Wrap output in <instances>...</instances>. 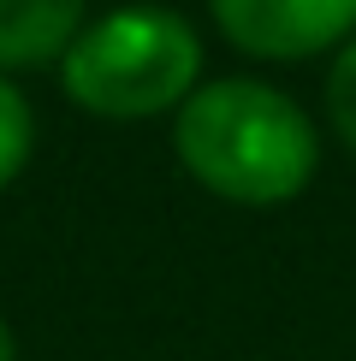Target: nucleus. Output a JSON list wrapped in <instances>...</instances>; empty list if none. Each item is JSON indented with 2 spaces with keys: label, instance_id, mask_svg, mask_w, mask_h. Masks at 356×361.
<instances>
[{
  "label": "nucleus",
  "instance_id": "nucleus-1",
  "mask_svg": "<svg viewBox=\"0 0 356 361\" xmlns=\"http://www.w3.org/2000/svg\"><path fill=\"white\" fill-rule=\"evenodd\" d=\"M172 148L202 190L244 207H279L303 195L321 160L309 113L256 78H220L208 89H190L172 125Z\"/></svg>",
  "mask_w": 356,
  "mask_h": 361
},
{
  "label": "nucleus",
  "instance_id": "nucleus-4",
  "mask_svg": "<svg viewBox=\"0 0 356 361\" xmlns=\"http://www.w3.org/2000/svg\"><path fill=\"white\" fill-rule=\"evenodd\" d=\"M83 30V0H0V71L48 66Z\"/></svg>",
  "mask_w": 356,
  "mask_h": 361
},
{
  "label": "nucleus",
  "instance_id": "nucleus-2",
  "mask_svg": "<svg viewBox=\"0 0 356 361\" xmlns=\"http://www.w3.org/2000/svg\"><path fill=\"white\" fill-rule=\"evenodd\" d=\"M202 71V42L178 12L131 6L83 24L59 59V83L83 113L101 118H148L184 107Z\"/></svg>",
  "mask_w": 356,
  "mask_h": 361
},
{
  "label": "nucleus",
  "instance_id": "nucleus-6",
  "mask_svg": "<svg viewBox=\"0 0 356 361\" xmlns=\"http://www.w3.org/2000/svg\"><path fill=\"white\" fill-rule=\"evenodd\" d=\"M326 118H333V130L356 148V36L338 48L333 71H326Z\"/></svg>",
  "mask_w": 356,
  "mask_h": 361
},
{
  "label": "nucleus",
  "instance_id": "nucleus-5",
  "mask_svg": "<svg viewBox=\"0 0 356 361\" xmlns=\"http://www.w3.org/2000/svg\"><path fill=\"white\" fill-rule=\"evenodd\" d=\"M30 148H36V113H30V101L18 89L0 78V190L24 172Z\"/></svg>",
  "mask_w": 356,
  "mask_h": 361
},
{
  "label": "nucleus",
  "instance_id": "nucleus-3",
  "mask_svg": "<svg viewBox=\"0 0 356 361\" xmlns=\"http://www.w3.org/2000/svg\"><path fill=\"white\" fill-rule=\"evenodd\" d=\"M232 48L256 59H309L356 36V0H208Z\"/></svg>",
  "mask_w": 356,
  "mask_h": 361
},
{
  "label": "nucleus",
  "instance_id": "nucleus-7",
  "mask_svg": "<svg viewBox=\"0 0 356 361\" xmlns=\"http://www.w3.org/2000/svg\"><path fill=\"white\" fill-rule=\"evenodd\" d=\"M0 361H18V343H12V326L0 320Z\"/></svg>",
  "mask_w": 356,
  "mask_h": 361
}]
</instances>
